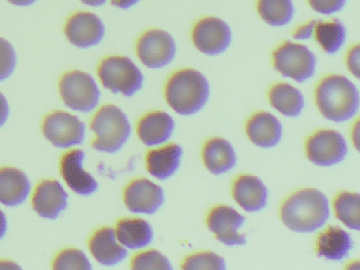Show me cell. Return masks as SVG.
Wrapping results in <instances>:
<instances>
[{
  "mask_svg": "<svg viewBox=\"0 0 360 270\" xmlns=\"http://www.w3.org/2000/svg\"><path fill=\"white\" fill-rule=\"evenodd\" d=\"M360 48L358 44L354 46L353 48L349 49L347 55V65L349 68V72L355 76L356 78H359V63H360Z\"/></svg>",
  "mask_w": 360,
  "mask_h": 270,
  "instance_id": "cell-35",
  "label": "cell"
},
{
  "mask_svg": "<svg viewBox=\"0 0 360 270\" xmlns=\"http://www.w3.org/2000/svg\"><path fill=\"white\" fill-rule=\"evenodd\" d=\"M269 99L273 108L288 117H297L304 108L302 93L290 84H274L269 89Z\"/></svg>",
  "mask_w": 360,
  "mask_h": 270,
  "instance_id": "cell-26",
  "label": "cell"
},
{
  "mask_svg": "<svg viewBox=\"0 0 360 270\" xmlns=\"http://www.w3.org/2000/svg\"><path fill=\"white\" fill-rule=\"evenodd\" d=\"M43 133L52 145L67 149L84 143L86 124L69 112L56 111L44 120Z\"/></svg>",
  "mask_w": 360,
  "mask_h": 270,
  "instance_id": "cell-8",
  "label": "cell"
},
{
  "mask_svg": "<svg viewBox=\"0 0 360 270\" xmlns=\"http://www.w3.org/2000/svg\"><path fill=\"white\" fill-rule=\"evenodd\" d=\"M89 249L94 259L104 266H115L127 257L128 251L117 240L115 230L103 227L90 238Z\"/></svg>",
  "mask_w": 360,
  "mask_h": 270,
  "instance_id": "cell-17",
  "label": "cell"
},
{
  "mask_svg": "<svg viewBox=\"0 0 360 270\" xmlns=\"http://www.w3.org/2000/svg\"><path fill=\"white\" fill-rule=\"evenodd\" d=\"M183 269L223 270L226 268L225 261L216 253L205 251L188 255L182 264Z\"/></svg>",
  "mask_w": 360,
  "mask_h": 270,
  "instance_id": "cell-31",
  "label": "cell"
},
{
  "mask_svg": "<svg viewBox=\"0 0 360 270\" xmlns=\"http://www.w3.org/2000/svg\"><path fill=\"white\" fill-rule=\"evenodd\" d=\"M85 152L75 149L67 152L60 160V173L73 192L82 196L96 193L98 183L86 169H84Z\"/></svg>",
  "mask_w": 360,
  "mask_h": 270,
  "instance_id": "cell-15",
  "label": "cell"
},
{
  "mask_svg": "<svg viewBox=\"0 0 360 270\" xmlns=\"http://www.w3.org/2000/svg\"><path fill=\"white\" fill-rule=\"evenodd\" d=\"M83 4L90 6H101L106 4L107 0H81Z\"/></svg>",
  "mask_w": 360,
  "mask_h": 270,
  "instance_id": "cell-42",
  "label": "cell"
},
{
  "mask_svg": "<svg viewBox=\"0 0 360 270\" xmlns=\"http://www.w3.org/2000/svg\"><path fill=\"white\" fill-rule=\"evenodd\" d=\"M307 158L318 166L339 164L347 154V141L335 130H319L305 143Z\"/></svg>",
  "mask_w": 360,
  "mask_h": 270,
  "instance_id": "cell-10",
  "label": "cell"
},
{
  "mask_svg": "<svg viewBox=\"0 0 360 270\" xmlns=\"http://www.w3.org/2000/svg\"><path fill=\"white\" fill-rule=\"evenodd\" d=\"M20 269V266L14 262L0 261V270Z\"/></svg>",
  "mask_w": 360,
  "mask_h": 270,
  "instance_id": "cell-40",
  "label": "cell"
},
{
  "mask_svg": "<svg viewBox=\"0 0 360 270\" xmlns=\"http://www.w3.org/2000/svg\"><path fill=\"white\" fill-rule=\"evenodd\" d=\"M65 34L73 46L81 49L91 48L104 39L105 25L98 15L79 12L69 19Z\"/></svg>",
  "mask_w": 360,
  "mask_h": 270,
  "instance_id": "cell-14",
  "label": "cell"
},
{
  "mask_svg": "<svg viewBox=\"0 0 360 270\" xmlns=\"http://www.w3.org/2000/svg\"><path fill=\"white\" fill-rule=\"evenodd\" d=\"M33 209L44 219H56L68 207V194L56 179L39 184L32 198Z\"/></svg>",
  "mask_w": 360,
  "mask_h": 270,
  "instance_id": "cell-16",
  "label": "cell"
},
{
  "mask_svg": "<svg viewBox=\"0 0 360 270\" xmlns=\"http://www.w3.org/2000/svg\"><path fill=\"white\" fill-rule=\"evenodd\" d=\"M233 196L242 209L257 212L266 206L269 191L259 177L244 174L233 181Z\"/></svg>",
  "mask_w": 360,
  "mask_h": 270,
  "instance_id": "cell-18",
  "label": "cell"
},
{
  "mask_svg": "<svg viewBox=\"0 0 360 270\" xmlns=\"http://www.w3.org/2000/svg\"><path fill=\"white\" fill-rule=\"evenodd\" d=\"M315 12L322 15H333L345 8L347 0H307Z\"/></svg>",
  "mask_w": 360,
  "mask_h": 270,
  "instance_id": "cell-34",
  "label": "cell"
},
{
  "mask_svg": "<svg viewBox=\"0 0 360 270\" xmlns=\"http://www.w3.org/2000/svg\"><path fill=\"white\" fill-rule=\"evenodd\" d=\"M353 248V240L345 230L330 226L318 236L316 250L318 257L330 261H341Z\"/></svg>",
  "mask_w": 360,
  "mask_h": 270,
  "instance_id": "cell-22",
  "label": "cell"
},
{
  "mask_svg": "<svg viewBox=\"0 0 360 270\" xmlns=\"http://www.w3.org/2000/svg\"><path fill=\"white\" fill-rule=\"evenodd\" d=\"M245 217L225 205L214 207L207 215V226L216 238L227 246H242L246 243L245 234L238 230L243 226Z\"/></svg>",
  "mask_w": 360,
  "mask_h": 270,
  "instance_id": "cell-12",
  "label": "cell"
},
{
  "mask_svg": "<svg viewBox=\"0 0 360 270\" xmlns=\"http://www.w3.org/2000/svg\"><path fill=\"white\" fill-rule=\"evenodd\" d=\"M98 77L107 90L115 94L132 96L140 91L144 76L138 65L126 56H111L98 67Z\"/></svg>",
  "mask_w": 360,
  "mask_h": 270,
  "instance_id": "cell-5",
  "label": "cell"
},
{
  "mask_svg": "<svg viewBox=\"0 0 360 270\" xmlns=\"http://www.w3.org/2000/svg\"><path fill=\"white\" fill-rule=\"evenodd\" d=\"M354 143H355L356 148L358 149V124L355 126V131L353 132Z\"/></svg>",
  "mask_w": 360,
  "mask_h": 270,
  "instance_id": "cell-43",
  "label": "cell"
},
{
  "mask_svg": "<svg viewBox=\"0 0 360 270\" xmlns=\"http://www.w3.org/2000/svg\"><path fill=\"white\" fill-rule=\"evenodd\" d=\"M317 22V20H311L305 23V25H301V27H297L296 31L292 34V37L297 40H307L313 37Z\"/></svg>",
  "mask_w": 360,
  "mask_h": 270,
  "instance_id": "cell-36",
  "label": "cell"
},
{
  "mask_svg": "<svg viewBox=\"0 0 360 270\" xmlns=\"http://www.w3.org/2000/svg\"><path fill=\"white\" fill-rule=\"evenodd\" d=\"M164 191L147 179H136L128 184L124 191V202L134 213L153 214L164 204Z\"/></svg>",
  "mask_w": 360,
  "mask_h": 270,
  "instance_id": "cell-13",
  "label": "cell"
},
{
  "mask_svg": "<svg viewBox=\"0 0 360 270\" xmlns=\"http://www.w3.org/2000/svg\"><path fill=\"white\" fill-rule=\"evenodd\" d=\"M8 231V219L5 213L0 210V240L4 238Z\"/></svg>",
  "mask_w": 360,
  "mask_h": 270,
  "instance_id": "cell-39",
  "label": "cell"
},
{
  "mask_svg": "<svg viewBox=\"0 0 360 270\" xmlns=\"http://www.w3.org/2000/svg\"><path fill=\"white\" fill-rule=\"evenodd\" d=\"M136 54L141 63L150 69L166 67L176 57V40L164 30H149L138 40Z\"/></svg>",
  "mask_w": 360,
  "mask_h": 270,
  "instance_id": "cell-9",
  "label": "cell"
},
{
  "mask_svg": "<svg viewBox=\"0 0 360 270\" xmlns=\"http://www.w3.org/2000/svg\"><path fill=\"white\" fill-rule=\"evenodd\" d=\"M115 230L117 240L125 248H144L153 240V228L143 219H121Z\"/></svg>",
  "mask_w": 360,
  "mask_h": 270,
  "instance_id": "cell-25",
  "label": "cell"
},
{
  "mask_svg": "<svg viewBox=\"0 0 360 270\" xmlns=\"http://www.w3.org/2000/svg\"><path fill=\"white\" fill-rule=\"evenodd\" d=\"M10 116V105L5 95L0 92V128L7 122Z\"/></svg>",
  "mask_w": 360,
  "mask_h": 270,
  "instance_id": "cell-37",
  "label": "cell"
},
{
  "mask_svg": "<svg viewBox=\"0 0 360 270\" xmlns=\"http://www.w3.org/2000/svg\"><path fill=\"white\" fill-rule=\"evenodd\" d=\"M315 101L320 113L335 122L351 120L359 109V92L355 84L342 75L326 76L318 84Z\"/></svg>",
  "mask_w": 360,
  "mask_h": 270,
  "instance_id": "cell-2",
  "label": "cell"
},
{
  "mask_svg": "<svg viewBox=\"0 0 360 270\" xmlns=\"http://www.w3.org/2000/svg\"><path fill=\"white\" fill-rule=\"evenodd\" d=\"M337 219L354 230L360 228V198L356 192H340L334 200Z\"/></svg>",
  "mask_w": 360,
  "mask_h": 270,
  "instance_id": "cell-29",
  "label": "cell"
},
{
  "mask_svg": "<svg viewBox=\"0 0 360 270\" xmlns=\"http://www.w3.org/2000/svg\"><path fill=\"white\" fill-rule=\"evenodd\" d=\"M31 191V183L26 173L20 169L6 167L0 169V202L8 207L24 204Z\"/></svg>",
  "mask_w": 360,
  "mask_h": 270,
  "instance_id": "cell-20",
  "label": "cell"
},
{
  "mask_svg": "<svg viewBox=\"0 0 360 270\" xmlns=\"http://www.w3.org/2000/svg\"><path fill=\"white\" fill-rule=\"evenodd\" d=\"M53 268L58 270H91L92 265L84 251L70 248L58 253Z\"/></svg>",
  "mask_w": 360,
  "mask_h": 270,
  "instance_id": "cell-30",
  "label": "cell"
},
{
  "mask_svg": "<svg viewBox=\"0 0 360 270\" xmlns=\"http://www.w3.org/2000/svg\"><path fill=\"white\" fill-rule=\"evenodd\" d=\"M131 268L132 269L172 270V266L165 255H162L160 251L151 249V250L138 253L132 259Z\"/></svg>",
  "mask_w": 360,
  "mask_h": 270,
  "instance_id": "cell-32",
  "label": "cell"
},
{
  "mask_svg": "<svg viewBox=\"0 0 360 270\" xmlns=\"http://www.w3.org/2000/svg\"><path fill=\"white\" fill-rule=\"evenodd\" d=\"M182 155V147L178 143L151 150L146 156L147 170L155 179H169L178 171Z\"/></svg>",
  "mask_w": 360,
  "mask_h": 270,
  "instance_id": "cell-23",
  "label": "cell"
},
{
  "mask_svg": "<svg viewBox=\"0 0 360 270\" xmlns=\"http://www.w3.org/2000/svg\"><path fill=\"white\" fill-rule=\"evenodd\" d=\"M18 65L15 49L5 38L0 37V82L8 79Z\"/></svg>",
  "mask_w": 360,
  "mask_h": 270,
  "instance_id": "cell-33",
  "label": "cell"
},
{
  "mask_svg": "<svg viewBox=\"0 0 360 270\" xmlns=\"http://www.w3.org/2000/svg\"><path fill=\"white\" fill-rule=\"evenodd\" d=\"M257 10L261 18L271 27H284L294 18L292 0H258Z\"/></svg>",
  "mask_w": 360,
  "mask_h": 270,
  "instance_id": "cell-28",
  "label": "cell"
},
{
  "mask_svg": "<svg viewBox=\"0 0 360 270\" xmlns=\"http://www.w3.org/2000/svg\"><path fill=\"white\" fill-rule=\"evenodd\" d=\"M273 63L275 69L284 77L303 82L313 77L317 59L307 46L284 41L274 51Z\"/></svg>",
  "mask_w": 360,
  "mask_h": 270,
  "instance_id": "cell-7",
  "label": "cell"
},
{
  "mask_svg": "<svg viewBox=\"0 0 360 270\" xmlns=\"http://www.w3.org/2000/svg\"><path fill=\"white\" fill-rule=\"evenodd\" d=\"M141 0H111V4L115 8H122V10H128L139 4Z\"/></svg>",
  "mask_w": 360,
  "mask_h": 270,
  "instance_id": "cell-38",
  "label": "cell"
},
{
  "mask_svg": "<svg viewBox=\"0 0 360 270\" xmlns=\"http://www.w3.org/2000/svg\"><path fill=\"white\" fill-rule=\"evenodd\" d=\"M202 156L206 168L216 175L231 170L237 162L233 146L221 137H214L206 141Z\"/></svg>",
  "mask_w": 360,
  "mask_h": 270,
  "instance_id": "cell-24",
  "label": "cell"
},
{
  "mask_svg": "<svg viewBox=\"0 0 360 270\" xmlns=\"http://www.w3.org/2000/svg\"><path fill=\"white\" fill-rule=\"evenodd\" d=\"M207 78L195 69H182L172 74L165 86L168 105L181 115L201 111L210 98Z\"/></svg>",
  "mask_w": 360,
  "mask_h": 270,
  "instance_id": "cell-3",
  "label": "cell"
},
{
  "mask_svg": "<svg viewBox=\"0 0 360 270\" xmlns=\"http://www.w3.org/2000/svg\"><path fill=\"white\" fill-rule=\"evenodd\" d=\"M314 35L324 52L328 54L339 52L347 39L345 25L335 18L330 21H318Z\"/></svg>",
  "mask_w": 360,
  "mask_h": 270,
  "instance_id": "cell-27",
  "label": "cell"
},
{
  "mask_svg": "<svg viewBox=\"0 0 360 270\" xmlns=\"http://www.w3.org/2000/svg\"><path fill=\"white\" fill-rule=\"evenodd\" d=\"M8 1H9L10 4H14V6H28L35 4L37 0H8Z\"/></svg>",
  "mask_w": 360,
  "mask_h": 270,
  "instance_id": "cell-41",
  "label": "cell"
},
{
  "mask_svg": "<svg viewBox=\"0 0 360 270\" xmlns=\"http://www.w3.org/2000/svg\"><path fill=\"white\" fill-rule=\"evenodd\" d=\"M191 38L200 52L214 56L222 54L231 46V30L218 17H204L195 23Z\"/></svg>",
  "mask_w": 360,
  "mask_h": 270,
  "instance_id": "cell-11",
  "label": "cell"
},
{
  "mask_svg": "<svg viewBox=\"0 0 360 270\" xmlns=\"http://www.w3.org/2000/svg\"><path fill=\"white\" fill-rule=\"evenodd\" d=\"M174 118L163 111L150 112L141 118L138 124L139 139L146 146L166 143L174 131Z\"/></svg>",
  "mask_w": 360,
  "mask_h": 270,
  "instance_id": "cell-21",
  "label": "cell"
},
{
  "mask_svg": "<svg viewBox=\"0 0 360 270\" xmlns=\"http://www.w3.org/2000/svg\"><path fill=\"white\" fill-rule=\"evenodd\" d=\"M63 101L73 111L89 113L100 103L101 92L89 73L72 71L65 74L60 82Z\"/></svg>",
  "mask_w": 360,
  "mask_h": 270,
  "instance_id": "cell-6",
  "label": "cell"
},
{
  "mask_svg": "<svg viewBox=\"0 0 360 270\" xmlns=\"http://www.w3.org/2000/svg\"><path fill=\"white\" fill-rule=\"evenodd\" d=\"M246 134L259 147H275L281 141L282 124L273 114L257 112L246 122Z\"/></svg>",
  "mask_w": 360,
  "mask_h": 270,
  "instance_id": "cell-19",
  "label": "cell"
},
{
  "mask_svg": "<svg viewBox=\"0 0 360 270\" xmlns=\"http://www.w3.org/2000/svg\"><path fill=\"white\" fill-rule=\"evenodd\" d=\"M96 134L92 147L105 153H115L125 146L131 135V124L127 115L115 105L101 108L91 120Z\"/></svg>",
  "mask_w": 360,
  "mask_h": 270,
  "instance_id": "cell-4",
  "label": "cell"
},
{
  "mask_svg": "<svg viewBox=\"0 0 360 270\" xmlns=\"http://www.w3.org/2000/svg\"><path fill=\"white\" fill-rule=\"evenodd\" d=\"M280 217L284 225L292 231L301 233L316 231L330 217L328 198L314 188L299 190L284 200Z\"/></svg>",
  "mask_w": 360,
  "mask_h": 270,
  "instance_id": "cell-1",
  "label": "cell"
}]
</instances>
